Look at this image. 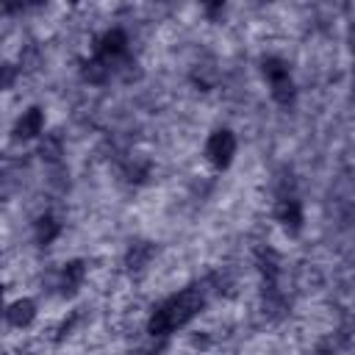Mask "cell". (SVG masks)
<instances>
[{"label":"cell","mask_w":355,"mask_h":355,"mask_svg":"<svg viewBox=\"0 0 355 355\" xmlns=\"http://www.w3.org/2000/svg\"><path fill=\"white\" fill-rule=\"evenodd\" d=\"M202 305H205V288H202V286H189V288L172 294L169 300H164V302L153 311V316H150V322H147V330H150L153 336H158V338H161V336H169V333H175L178 327L189 324V322L200 313Z\"/></svg>","instance_id":"1"},{"label":"cell","mask_w":355,"mask_h":355,"mask_svg":"<svg viewBox=\"0 0 355 355\" xmlns=\"http://www.w3.org/2000/svg\"><path fill=\"white\" fill-rule=\"evenodd\" d=\"M261 72L272 89V97L275 103L280 105H291L294 97H297V89H294V80H291V72H288V64L277 55H269L261 61Z\"/></svg>","instance_id":"2"},{"label":"cell","mask_w":355,"mask_h":355,"mask_svg":"<svg viewBox=\"0 0 355 355\" xmlns=\"http://www.w3.org/2000/svg\"><path fill=\"white\" fill-rule=\"evenodd\" d=\"M233 155H236V136H233L227 128L214 130V133L208 136V141H205V158H208L216 169H225V166H230Z\"/></svg>","instance_id":"3"},{"label":"cell","mask_w":355,"mask_h":355,"mask_svg":"<svg viewBox=\"0 0 355 355\" xmlns=\"http://www.w3.org/2000/svg\"><path fill=\"white\" fill-rule=\"evenodd\" d=\"M125 53H128V36H125V31L122 28H111V31H105L100 36L97 50H94V58H100V61H105V64L114 67L116 61L125 58Z\"/></svg>","instance_id":"4"},{"label":"cell","mask_w":355,"mask_h":355,"mask_svg":"<svg viewBox=\"0 0 355 355\" xmlns=\"http://www.w3.org/2000/svg\"><path fill=\"white\" fill-rule=\"evenodd\" d=\"M277 222L288 230V233H300V227H302V205H300V200H294V197H283L280 202H277Z\"/></svg>","instance_id":"5"},{"label":"cell","mask_w":355,"mask_h":355,"mask_svg":"<svg viewBox=\"0 0 355 355\" xmlns=\"http://www.w3.org/2000/svg\"><path fill=\"white\" fill-rule=\"evenodd\" d=\"M44 130V114H42V108H28L19 119H17V125H14V136L17 139H33V136H39Z\"/></svg>","instance_id":"6"},{"label":"cell","mask_w":355,"mask_h":355,"mask_svg":"<svg viewBox=\"0 0 355 355\" xmlns=\"http://www.w3.org/2000/svg\"><path fill=\"white\" fill-rule=\"evenodd\" d=\"M6 316H8V322L14 324V327H28L33 319H36V302L33 300H17V302H11V308L6 311Z\"/></svg>","instance_id":"7"},{"label":"cell","mask_w":355,"mask_h":355,"mask_svg":"<svg viewBox=\"0 0 355 355\" xmlns=\"http://www.w3.org/2000/svg\"><path fill=\"white\" fill-rule=\"evenodd\" d=\"M83 277H86L83 261H69V263L64 266V272H61V291H64V294H75V291L80 288Z\"/></svg>","instance_id":"8"},{"label":"cell","mask_w":355,"mask_h":355,"mask_svg":"<svg viewBox=\"0 0 355 355\" xmlns=\"http://www.w3.org/2000/svg\"><path fill=\"white\" fill-rule=\"evenodd\" d=\"M153 252H155V247L150 244V241H136L130 250H128V258H125V263H128V269H144L147 263H150V258H153Z\"/></svg>","instance_id":"9"},{"label":"cell","mask_w":355,"mask_h":355,"mask_svg":"<svg viewBox=\"0 0 355 355\" xmlns=\"http://www.w3.org/2000/svg\"><path fill=\"white\" fill-rule=\"evenodd\" d=\"M111 72H114V67L100 61V58H89L83 64V80H89V83H108Z\"/></svg>","instance_id":"10"},{"label":"cell","mask_w":355,"mask_h":355,"mask_svg":"<svg viewBox=\"0 0 355 355\" xmlns=\"http://www.w3.org/2000/svg\"><path fill=\"white\" fill-rule=\"evenodd\" d=\"M58 233H61V225H58L50 214L36 219V241H39V244H53Z\"/></svg>","instance_id":"11"},{"label":"cell","mask_w":355,"mask_h":355,"mask_svg":"<svg viewBox=\"0 0 355 355\" xmlns=\"http://www.w3.org/2000/svg\"><path fill=\"white\" fill-rule=\"evenodd\" d=\"M17 67L14 64H0V92L3 89H11L14 86V80H17Z\"/></svg>","instance_id":"12"},{"label":"cell","mask_w":355,"mask_h":355,"mask_svg":"<svg viewBox=\"0 0 355 355\" xmlns=\"http://www.w3.org/2000/svg\"><path fill=\"white\" fill-rule=\"evenodd\" d=\"M58 153H61V139H58V136L44 139V144H42V155H47V158H58Z\"/></svg>","instance_id":"13"},{"label":"cell","mask_w":355,"mask_h":355,"mask_svg":"<svg viewBox=\"0 0 355 355\" xmlns=\"http://www.w3.org/2000/svg\"><path fill=\"white\" fill-rule=\"evenodd\" d=\"M136 355H155V352H153V349H139Z\"/></svg>","instance_id":"14"},{"label":"cell","mask_w":355,"mask_h":355,"mask_svg":"<svg viewBox=\"0 0 355 355\" xmlns=\"http://www.w3.org/2000/svg\"><path fill=\"white\" fill-rule=\"evenodd\" d=\"M0 308H3V286H0Z\"/></svg>","instance_id":"15"}]
</instances>
